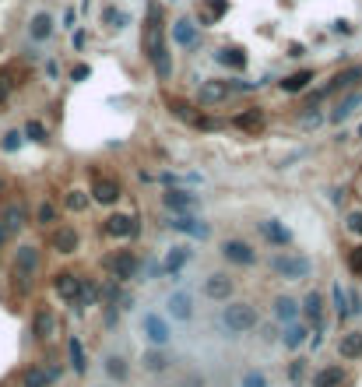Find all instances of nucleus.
<instances>
[{
	"instance_id": "9d476101",
	"label": "nucleus",
	"mask_w": 362,
	"mask_h": 387,
	"mask_svg": "<svg viewBox=\"0 0 362 387\" xmlns=\"http://www.w3.org/2000/svg\"><path fill=\"white\" fill-rule=\"evenodd\" d=\"M144 338H148L155 349H166V345H169V338H173V331H169L166 317L148 313V317H144Z\"/></svg>"
},
{
	"instance_id": "0eeeda50",
	"label": "nucleus",
	"mask_w": 362,
	"mask_h": 387,
	"mask_svg": "<svg viewBox=\"0 0 362 387\" xmlns=\"http://www.w3.org/2000/svg\"><path fill=\"white\" fill-rule=\"evenodd\" d=\"M120 183L113 180V176H102V173H95L92 176V201L95 204H102V208H110V204H117L120 201Z\"/></svg>"
},
{
	"instance_id": "7ed1b4c3",
	"label": "nucleus",
	"mask_w": 362,
	"mask_h": 387,
	"mask_svg": "<svg viewBox=\"0 0 362 387\" xmlns=\"http://www.w3.org/2000/svg\"><path fill=\"white\" fill-rule=\"evenodd\" d=\"M222 327L229 331V335H250V331L261 324V317H257V306L246 303V299H229L222 306Z\"/></svg>"
},
{
	"instance_id": "f257e3e1",
	"label": "nucleus",
	"mask_w": 362,
	"mask_h": 387,
	"mask_svg": "<svg viewBox=\"0 0 362 387\" xmlns=\"http://www.w3.org/2000/svg\"><path fill=\"white\" fill-rule=\"evenodd\" d=\"M141 49H144V57L151 60L155 74H159L162 81H169V74H173V57H169V46H166V18H162V8H159V4H148Z\"/></svg>"
},
{
	"instance_id": "f03ea898",
	"label": "nucleus",
	"mask_w": 362,
	"mask_h": 387,
	"mask_svg": "<svg viewBox=\"0 0 362 387\" xmlns=\"http://www.w3.org/2000/svg\"><path fill=\"white\" fill-rule=\"evenodd\" d=\"M268 267L285 282H302L313 274V261H309L302 250H282V254H271L268 257Z\"/></svg>"
},
{
	"instance_id": "473e14b6",
	"label": "nucleus",
	"mask_w": 362,
	"mask_h": 387,
	"mask_svg": "<svg viewBox=\"0 0 362 387\" xmlns=\"http://www.w3.org/2000/svg\"><path fill=\"white\" fill-rule=\"evenodd\" d=\"M355 106H362V95H359V92H352V95H348V99H345V102L334 109V113H331V124H341V120H348Z\"/></svg>"
},
{
	"instance_id": "4c0bfd02",
	"label": "nucleus",
	"mask_w": 362,
	"mask_h": 387,
	"mask_svg": "<svg viewBox=\"0 0 362 387\" xmlns=\"http://www.w3.org/2000/svg\"><path fill=\"white\" fill-rule=\"evenodd\" d=\"M21 134H25V138H28V141H35V145H46V138H49V131H46V127H42V124H39V120H28V124H25V131H21Z\"/></svg>"
},
{
	"instance_id": "393cba45",
	"label": "nucleus",
	"mask_w": 362,
	"mask_h": 387,
	"mask_svg": "<svg viewBox=\"0 0 362 387\" xmlns=\"http://www.w3.org/2000/svg\"><path fill=\"white\" fill-rule=\"evenodd\" d=\"M25 218H28V215H25V208H21V204H8V208H4V215H0V226L8 229V236H15L18 229H25Z\"/></svg>"
},
{
	"instance_id": "a878e982",
	"label": "nucleus",
	"mask_w": 362,
	"mask_h": 387,
	"mask_svg": "<svg viewBox=\"0 0 362 387\" xmlns=\"http://www.w3.org/2000/svg\"><path fill=\"white\" fill-rule=\"evenodd\" d=\"M173 39H176V46H197L200 42V32H197V25L190 18H180L176 28H173Z\"/></svg>"
},
{
	"instance_id": "a18cd8bd",
	"label": "nucleus",
	"mask_w": 362,
	"mask_h": 387,
	"mask_svg": "<svg viewBox=\"0 0 362 387\" xmlns=\"http://www.w3.org/2000/svg\"><path fill=\"white\" fill-rule=\"evenodd\" d=\"M345 299H348V313H355V317H359V313H362V293H359V289H348V293H345Z\"/></svg>"
},
{
	"instance_id": "5701e85b",
	"label": "nucleus",
	"mask_w": 362,
	"mask_h": 387,
	"mask_svg": "<svg viewBox=\"0 0 362 387\" xmlns=\"http://www.w3.org/2000/svg\"><path fill=\"white\" fill-rule=\"evenodd\" d=\"M271 313H275L278 324H292V320H299V299H292V296H278L275 306H271Z\"/></svg>"
},
{
	"instance_id": "c9c22d12",
	"label": "nucleus",
	"mask_w": 362,
	"mask_h": 387,
	"mask_svg": "<svg viewBox=\"0 0 362 387\" xmlns=\"http://www.w3.org/2000/svg\"><path fill=\"white\" fill-rule=\"evenodd\" d=\"M21 387H49L46 370H42V366H28V370H25V377H21Z\"/></svg>"
},
{
	"instance_id": "f8f14e48",
	"label": "nucleus",
	"mask_w": 362,
	"mask_h": 387,
	"mask_svg": "<svg viewBox=\"0 0 362 387\" xmlns=\"http://www.w3.org/2000/svg\"><path fill=\"white\" fill-rule=\"evenodd\" d=\"M190 261H193L190 243H187V247H183V243H180V247H169V254H166V257H162V264H159V274H180Z\"/></svg>"
},
{
	"instance_id": "58836bf2",
	"label": "nucleus",
	"mask_w": 362,
	"mask_h": 387,
	"mask_svg": "<svg viewBox=\"0 0 362 387\" xmlns=\"http://www.w3.org/2000/svg\"><path fill=\"white\" fill-rule=\"evenodd\" d=\"M106 373H110L113 380H127V377H130V370H127V363H123L120 356H110V359H106Z\"/></svg>"
},
{
	"instance_id": "dca6fc26",
	"label": "nucleus",
	"mask_w": 362,
	"mask_h": 387,
	"mask_svg": "<svg viewBox=\"0 0 362 387\" xmlns=\"http://www.w3.org/2000/svg\"><path fill=\"white\" fill-rule=\"evenodd\" d=\"M35 271H39V247H32V243L18 247L15 250V274L18 279H28V274H35Z\"/></svg>"
},
{
	"instance_id": "7c9ffc66",
	"label": "nucleus",
	"mask_w": 362,
	"mask_h": 387,
	"mask_svg": "<svg viewBox=\"0 0 362 387\" xmlns=\"http://www.w3.org/2000/svg\"><path fill=\"white\" fill-rule=\"evenodd\" d=\"M229 92H232V88H229L225 81H208V85L200 88V102H204V106H212V102H222V99H225Z\"/></svg>"
},
{
	"instance_id": "6e6552de",
	"label": "nucleus",
	"mask_w": 362,
	"mask_h": 387,
	"mask_svg": "<svg viewBox=\"0 0 362 387\" xmlns=\"http://www.w3.org/2000/svg\"><path fill=\"white\" fill-rule=\"evenodd\" d=\"M162 204H166L169 211H176V215H193V211L200 208V197H197V194H190V190L173 187V190H166V194H162Z\"/></svg>"
},
{
	"instance_id": "aec40b11",
	"label": "nucleus",
	"mask_w": 362,
	"mask_h": 387,
	"mask_svg": "<svg viewBox=\"0 0 362 387\" xmlns=\"http://www.w3.org/2000/svg\"><path fill=\"white\" fill-rule=\"evenodd\" d=\"M53 331H57V317H53V310L49 306H42V310H35V317H32V338H53Z\"/></svg>"
},
{
	"instance_id": "37998d69",
	"label": "nucleus",
	"mask_w": 362,
	"mask_h": 387,
	"mask_svg": "<svg viewBox=\"0 0 362 387\" xmlns=\"http://www.w3.org/2000/svg\"><path fill=\"white\" fill-rule=\"evenodd\" d=\"M345 229H348L355 240H362V211H348V218H345Z\"/></svg>"
},
{
	"instance_id": "f3484780",
	"label": "nucleus",
	"mask_w": 362,
	"mask_h": 387,
	"mask_svg": "<svg viewBox=\"0 0 362 387\" xmlns=\"http://www.w3.org/2000/svg\"><path fill=\"white\" fill-rule=\"evenodd\" d=\"M232 127H239L243 134H261V131H264V109H261V106L243 109V113L232 117Z\"/></svg>"
},
{
	"instance_id": "603ef678",
	"label": "nucleus",
	"mask_w": 362,
	"mask_h": 387,
	"mask_svg": "<svg viewBox=\"0 0 362 387\" xmlns=\"http://www.w3.org/2000/svg\"><path fill=\"white\" fill-rule=\"evenodd\" d=\"M355 134H359V138H362V124H359V131H355Z\"/></svg>"
},
{
	"instance_id": "79ce46f5",
	"label": "nucleus",
	"mask_w": 362,
	"mask_h": 387,
	"mask_svg": "<svg viewBox=\"0 0 362 387\" xmlns=\"http://www.w3.org/2000/svg\"><path fill=\"white\" fill-rule=\"evenodd\" d=\"M239 387H268V377H264L261 370H246V373L239 377Z\"/></svg>"
},
{
	"instance_id": "c85d7f7f",
	"label": "nucleus",
	"mask_w": 362,
	"mask_h": 387,
	"mask_svg": "<svg viewBox=\"0 0 362 387\" xmlns=\"http://www.w3.org/2000/svg\"><path fill=\"white\" fill-rule=\"evenodd\" d=\"M338 352H341V359H359L362 356V331H348V335L341 338V345H338Z\"/></svg>"
},
{
	"instance_id": "4be33fe9",
	"label": "nucleus",
	"mask_w": 362,
	"mask_h": 387,
	"mask_svg": "<svg viewBox=\"0 0 362 387\" xmlns=\"http://www.w3.org/2000/svg\"><path fill=\"white\" fill-rule=\"evenodd\" d=\"M169 226L180 229V233H187V236H193V240L208 236V226H204L200 218H193V215H176V218H169Z\"/></svg>"
},
{
	"instance_id": "ddd939ff",
	"label": "nucleus",
	"mask_w": 362,
	"mask_h": 387,
	"mask_svg": "<svg viewBox=\"0 0 362 387\" xmlns=\"http://www.w3.org/2000/svg\"><path fill=\"white\" fill-rule=\"evenodd\" d=\"M49 247H53L57 254H74L78 247H81V236H78V229L74 226H57L53 233H49Z\"/></svg>"
},
{
	"instance_id": "9b49d317",
	"label": "nucleus",
	"mask_w": 362,
	"mask_h": 387,
	"mask_svg": "<svg viewBox=\"0 0 362 387\" xmlns=\"http://www.w3.org/2000/svg\"><path fill=\"white\" fill-rule=\"evenodd\" d=\"M102 233L113 236V240H130V236H137V218L134 215H110L106 222H102Z\"/></svg>"
},
{
	"instance_id": "ea45409f",
	"label": "nucleus",
	"mask_w": 362,
	"mask_h": 387,
	"mask_svg": "<svg viewBox=\"0 0 362 387\" xmlns=\"http://www.w3.org/2000/svg\"><path fill=\"white\" fill-rule=\"evenodd\" d=\"M331 296H334V313H338V320H348L352 313H348V299H345V289H341V286H334V289H331Z\"/></svg>"
},
{
	"instance_id": "864d4df0",
	"label": "nucleus",
	"mask_w": 362,
	"mask_h": 387,
	"mask_svg": "<svg viewBox=\"0 0 362 387\" xmlns=\"http://www.w3.org/2000/svg\"><path fill=\"white\" fill-rule=\"evenodd\" d=\"M0 190H4V183H0Z\"/></svg>"
},
{
	"instance_id": "de8ad7c7",
	"label": "nucleus",
	"mask_w": 362,
	"mask_h": 387,
	"mask_svg": "<svg viewBox=\"0 0 362 387\" xmlns=\"http://www.w3.org/2000/svg\"><path fill=\"white\" fill-rule=\"evenodd\" d=\"M348 267H352V274H362V247H355L348 254Z\"/></svg>"
},
{
	"instance_id": "a19ab883",
	"label": "nucleus",
	"mask_w": 362,
	"mask_h": 387,
	"mask_svg": "<svg viewBox=\"0 0 362 387\" xmlns=\"http://www.w3.org/2000/svg\"><path fill=\"white\" fill-rule=\"evenodd\" d=\"M64 208H67V211H85V208H88V197H85V190H71V194L64 197Z\"/></svg>"
},
{
	"instance_id": "09e8293b",
	"label": "nucleus",
	"mask_w": 362,
	"mask_h": 387,
	"mask_svg": "<svg viewBox=\"0 0 362 387\" xmlns=\"http://www.w3.org/2000/svg\"><path fill=\"white\" fill-rule=\"evenodd\" d=\"M64 25H67V28H74V25H78V11H74V8H67V15H64Z\"/></svg>"
},
{
	"instance_id": "49530a36",
	"label": "nucleus",
	"mask_w": 362,
	"mask_h": 387,
	"mask_svg": "<svg viewBox=\"0 0 362 387\" xmlns=\"http://www.w3.org/2000/svg\"><path fill=\"white\" fill-rule=\"evenodd\" d=\"M302 373H306V359H295V363L288 366V380H292V384H299V380H302Z\"/></svg>"
},
{
	"instance_id": "1a4fd4ad",
	"label": "nucleus",
	"mask_w": 362,
	"mask_h": 387,
	"mask_svg": "<svg viewBox=\"0 0 362 387\" xmlns=\"http://www.w3.org/2000/svg\"><path fill=\"white\" fill-rule=\"evenodd\" d=\"M222 257H225L229 264H243V267L257 264V250H253L246 240H236V236L222 243Z\"/></svg>"
},
{
	"instance_id": "3c124183",
	"label": "nucleus",
	"mask_w": 362,
	"mask_h": 387,
	"mask_svg": "<svg viewBox=\"0 0 362 387\" xmlns=\"http://www.w3.org/2000/svg\"><path fill=\"white\" fill-rule=\"evenodd\" d=\"M8 240H11V236H8V229H4V226H0V247H4Z\"/></svg>"
},
{
	"instance_id": "2f4dec72",
	"label": "nucleus",
	"mask_w": 362,
	"mask_h": 387,
	"mask_svg": "<svg viewBox=\"0 0 362 387\" xmlns=\"http://www.w3.org/2000/svg\"><path fill=\"white\" fill-rule=\"evenodd\" d=\"M345 384V370L341 366H327L313 377V387H341Z\"/></svg>"
},
{
	"instance_id": "a211bd4d",
	"label": "nucleus",
	"mask_w": 362,
	"mask_h": 387,
	"mask_svg": "<svg viewBox=\"0 0 362 387\" xmlns=\"http://www.w3.org/2000/svg\"><path fill=\"white\" fill-rule=\"evenodd\" d=\"M53 32H57V22H53V15H49V11L32 15V22H28V35H32V42H46Z\"/></svg>"
},
{
	"instance_id": "4468645a",
	"label": "nucleus",
	"mask_w": 362,
	"mask_h": 387,
	"mask_svg": "<svg viewBox=\"0 0 362 387\" xmlns=\"http://www.w3.org/2000/svg\"><path fill=\"white\" fill-rule=\"evenodd\" d=\"M257 229H261V236L275 247V250H282V247H292V233L278 222V218H264V222H257Z\"/></svg>"
},
{
	"instance_id": "6ab92c4d",
	"label": "nucleus",
	"mask_w": 362,
	"mask_h": 387,
	"mask_svg": "<svg viewBox=\"0 0 362 387\" xmlns=\"http://www.w3.org/2000/svg\"><path fill=\"white\" fill-rule=\"evenodd\" d=\"M166 306H169V317H173V320H183V324L193 320V296H190V293H183V289L173 293Z\"/></svg>"
},
{
	"instance_id": "2eb2a0df",
	"label": "nucleus",
	"mask_w": 362,
	"mask_h": 387,
	"mask_svg": "<svg viewBox=\"0 0 362 387\" xmlns=\"http://www.w3.org/2000/svg\"><path fill=\"white\" fill-rule=\"evenodd\" d=\"M309 335H313V331H309L306 320H292V324H285V331H282V345H285L288 352H299V349L309 342Z\"/></svg>"
},
{
	"instance_id": "b1692460",
	"label": "nucleus",
	"mask_w": 362,
	"mask_h": 387,
	"mask_svg": "<svg viewBox=\"0 0 362 387\" xmlns=\"http://www.w3.org/2000/svg\"><path fill=\"white\" fill-rule=\"evenodd\" d=\"M95 299H98V286H95L92 279H85V274H81V286H78V296H74V303H71V306H74L78 313H85V310H88Z\"/></svg>"
},
{
	"instance_id": "f704fd0d",
	"label": "nucleus",
	"mask_w": 362,
	"mask_h": 387,
	"mask_svg": "<svg viewBox=\"0 0 362 387\" xmlns=\"http://www.w3.org/2000/svg\"><path fill=\"white\" fill-rule=\"evenodd\" d=\"M169 109H173V117H180V120H187V124L197 120V109H193L190 102H183V99H169Z\"/></svg>"
},
{
	"instance_id": "e433bc0d",
	"label": "nucleus",
	"mask_w": 362,
	"mask_h": 387,
	"mask_svg": "<svg viewBox=\"0 0 362 387\" xmlns=\"http://www.w3.org/2000/svg\"><path fill=\"white\" fill-rule=\"evenodd\" d=\"M57 215H60L57 204L46 201V204H39V211H35V222H39V226H57Z\"/></svg>"
},
{
	"instance_id": "20e7f679",
	"label": "nucleus",
	"mask_w": 362,
	"mask_h": 387,
	"mask_svg": "<svg viewBox=\"0 0 362 387\" xmlns=\"http://www.w3.org/2000/svg\"><path fill=\"white\" fill-rule=\"evenodd\" d=\"M299 320H306L313 335H324L327 317H324V296H320L317 289H313V293H306V299L299 303Z\"/></svg>"
},
{
	"instance_id": "bb28decb",
	"label": "nucleus",
	"mask_w": 362,
	"mask_h": 387,
	"mask_svg": "<svg viewBox=\"0 0 362 387\" xmlns=\"http://www.w3.org/2000/svg\"><path fill=\"white\" fill-rule=\"evenodd\" d=\"M67 356H71V370H74V377H85V370H88V356H85L81 338H71V342H67Z\"/></svg>"
},
{
	"instance_id": "c756f323",
	"label": "nucleus",
	"mask_w": 362,
	"mask_h": 387,
	"mask_svg": "<svg viewBox=\"0 0 362 387\" xmlns=\"http://www.w3.org/2000/svg\"><path fill=\"white\" fill-rule=\"evenodd\" d=\"M141 363H144V370H148V373H166V370H169V356H166V349H155V345L144 352V359H141Z\"/></svg>"
},
{
	"instance_id": "cd10ccee",
	"label": "nucleus",
	"mask_w": 362,
	"mask_h": 387,
	"mask_svg": "<svg viewBox=\"0 0 362 387\" xmlns=\"http://www.w3.org/2000/svg\"><path fill=\"white\" fill-rule=\"evenodd\" d=\"M352 85H355V88L362 85V67H348V71H341V74L327 85V95H334V92H341V88H352Z\"/></svg>"
},
{
	"instance_id": "72a5a7b5",
	"label": "nucleus",
	"mask_w": 362,
	"mask_h": 387,
	"mask_svg": "<svg viewBox=\"0 0 362 387\" xmlns=\"http://www.w3.org/2000/svg\"><path fill=\"white\" fill-rule=\"evenodd\" d=\"M309 81H313V71H295L282 81V88L285 92H302V88H309Z\"/></svg>"
},
{
	"instance_id": "423d86ee",
	"label": "nucleus",
	"mask_w": 362,
	"mask_h": 387,
	"mask_svg": "<svg viewBox=\"0 0 362 387\" xmlns=\"http://www.w3.org/2000/svg\"><path fill=\"white\" fill-rule=\"evenodd\" d=\"M106 267L117 282H130L137 274V254L134 250H117L113 257H106Z\"/></svg>"
},
{
	"instance_id": "412c9836",
	"label": "nucleus",
	"mask_w": 362,
	"mask_h": 387,
	"mask_svg": "<svg viewBox=\"0 0 362 387\" xmlns=\"http://www.w3.org/2000/svg\"><path fill=\"white\" fill-rule=\"evenodd\" d=\"M78 286H81V274H74V271H60L57 279H53V293H57L64 303H74Z\"/></svg>"
},
{
	"instance_id": "39448f33",
	"label": "nucleus",
	"mask_w": 362,
	"mask_h": 387,
	"mask_svg": "<svg viewBox=\"0 0 362 387\" xmlns=\"http://www.w3.org/2000/svg\"><path fill=\"white\" fill-rule=\"evenodd\" d=\"M200 293L208 296L212 303H229V299H232V293H236V282L229 279L225 271H215V274H208V279H204Z\"/></svg>"
},
{
	"instance_id": "8fccbe9b",
	"label": "nucleus",
	"mask_w": 362,
	"mask_h": 387,
	"mask_svg": "<svg viewBox=\"0 0 362 387\" xmlns=\"http://www.w3.org/2000/svg\"><path fill=\"white\" fill-rule=\"evenodd\" d=\"M4 102H8V85L0 81V106H4Z\"/></svg>"
},
{
	"instance_id": "c03bdc74",
	"label": "nucleus",
	"mask_w": 362,
	"mask_h": 387,
	"mask_svg": "<svg viewBox=\"0 0 362 387\" xmlns=\"http://www.w3.org/2000/svg\"><path fill=\"white\" fill-rule=\"evenodd\" d=\"M21 141H25V134H21V131H8V134H4V141H0V148H4V151H18V148H21Z\"/></svg>"
}]
</instances>
